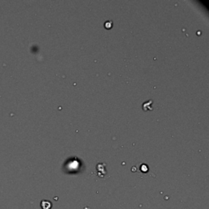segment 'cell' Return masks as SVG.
<instances>
[{
    "mask_svg": "<svg viewBox=\"0 0 209 209\" xmlns=\"http://www.w3.org/2000/svg\"><path fill=\"white\" fill-rule=\"evenodd\" d=\"M141 171H142V172H144V173L148 172H149V168H148V166H147V165H146V164L142 163V166H141Z\"/></svg>",
    "mask_w": 209,
    "mask_h": 209,
    "instance_id": "obj_2",
    "label": "cell"
},
{
    "mask_svg": "<svg viewBox=\"0 0 209 209\" xmlns=\"http://www.w3.org/2000/svg\"><path fill=\"white\" fill-rule=\"evenodd\" d=\"M40 206L42 207V209H52V203L49 200L44 199L41 201Z\"/></svg>",
    "mask_w": 209,
    "mask_h": 209,
    "instance_id": "obj_1",
    "label": "cell"
}]
</instances>
